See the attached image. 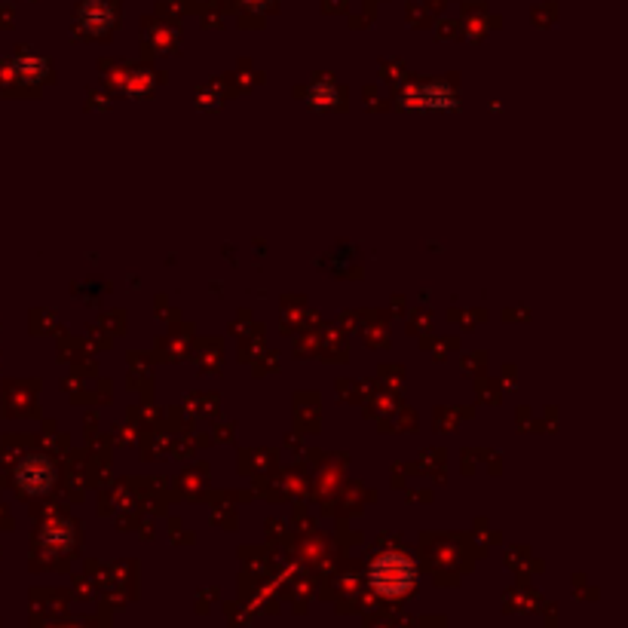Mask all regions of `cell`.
<instances>
[{
    "instance_id": "obj_1",
    "label": "cell",
    "mask_w": 628,
    "mask_h": 628,
    "mask_svg": "<svg viewBox=\"0 0 628 628\" xmlns=\"http://www.w3.org/2000/svg\"><path fill=\"white\" fill-rule=\"evenodd\" d=\"M368 579L371 586L386 595V598H399L405 592L414 589L417 583V567L408 555H399V552H386L380 558H374L371 570H368Z\"/></svg>"
},
{
    "instance_id": "obj_2",
    "label": "cell",
    "mask_w": 628,
    "mask_h": 628,
    "mask_svg": "<svg viewBox=\"0 0 628 628\" xmlns=\"http://www.w3.org/2000/svg\"><path fill=\"white\" fill-rule=\"evenodd\" d=\"M28 466L34 469V475L28 478H19L22 481V488L25 491H46V488H50V481H53V466L50 463H46L43 457H28Z\"/></svg>"
}]
</instances>
